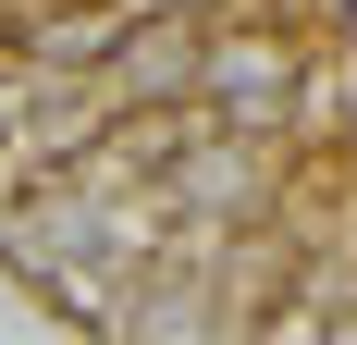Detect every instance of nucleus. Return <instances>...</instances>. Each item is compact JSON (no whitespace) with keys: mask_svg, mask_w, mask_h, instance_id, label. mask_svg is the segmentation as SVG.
<instances>
[{"mask_svg":"<svg viewBox=\"0 0 357 345\" xmlns=\"http://www.w3.org/2000/svg\"><path fill=\"white\" fill-rule=\"evenodd\" d=\"M284 148H357V37H308L284 87Z\"/></svg>","mask_w":357,"mask_h":345,"instance_id":"obj_1","label":"nucleus"}]
</instances>
